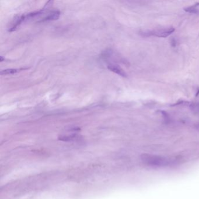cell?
Here are the masks:
<instances>
[{
	"instance_id": "obj_5",
	"label": "cell",
	"mask_w": 199,
	"mask_h": 199,
	"mask_svg": "<svg viewBox=\"0 0 199 199\" xmlns=\"http://www.w3.org/2000/svg\"><path fill=\"white\" fill-rule=\"evenodd\" d=\"M25 70L24 68H20V69H16V68H10V69H6L4 70L1 71V75H8V74H13L15 73H18L20 71Z\"/></svg>"
},
{
	"instance_id": "obj_3",
	"label": "cell",
	"mask_w": 199,
	"mask_h": 199,
	"mask_svg": "<svg viewBox=\"0 0 199 199\" xmlns=\"http://www.w3.org/2000/svg\"><path fill=\"white\" fill-rule=\"evenodd\" d=\"M107 68L112 72L116 73L117 74L120 75L123 77H126V73H125L122 68H120L119 66L115 64H109L107 66Z\"/></svg>"
},
{
	"instance_id": "obj_2",
	"label": "cell",
	"mask_w": 199,
	"mask_h": 199,
	"mask_svg": "<svg viewBox=\"0 0 199 199\" xmlns=\"http://www.w3.org/2000/svg\"><path fill=\"white\" fill-rule=\"evenodd\" d=\"M174 31H175V29L174 28L170 27L168 28L159 29V30H156L152 31L150 32H147L144 34H146L147 35V34H150V35H154L160 38H166L170 36V34H172Z\"/></svg>"
},
{
	"instance_id": "obj_6",
	"label": "cell",
	"mask_w": 199,
	"mask_h": 199,
	"mask_svg": "<svg viewBox=\"0 0 199 199\" xmlns=\"http://www.w3.org/2000/svg\"><path fill=\"white\" fill-rule=\"evenodd\" d=\"M199 4H197L196 5H192L191 7H188L186 8H185V10L188 12H189V13H191V14H197L199 12L198 10H197V7L198 6Z\"/></svg>"
},
{
	"instance_id": "obj_7",
	"label": "cell",
	"mask_w": 199,
	"mask_h": 199,
	"mask_svg": "<svg viewBox=\"0 0 199 199\" xmlns=\"http://www.w3.org/2000/svg\"><path fill=\"white\" fill-rule=\"evenodd\" d=\"M0 58H1V61H3L4 58H3V57H2V56H1V57H0Z\"/></svg>"
},
{
	"instance_id": "obj_1",
	"label": "cell",
	"mask_w": 199,
	"mask_h": 199,
	"mask_svg": "<svg viewBox=\"0 0 199 199\" xmlns=\"http://www.w3.org/2000/svg\"><path fill=\"white\" fill-rule=\"evenodd\" d=\"M142 160L148 165L152 166H163L166 164L167 161L163 158H161L157 156H151L146 155L143 156Z\"/></svg>"
},
{
	"instance_id": "obj_4",
	"label": "cell",
	"mask_w": 199,
	"mask_h": 199,
	"mask_svg": "<svg viewBox=\"0 0 199 199\" xmlns=\"http://www.w3.org/2000/svg\"><path fill=\"white\" fill-rule=\"evenodd\" d=\"M60 15V12L56 11H53L50 14L48 15L47 16L44 18L43 20H42V22L44 21H47V20H58Z\"/></svg>"
}]
</instances>
